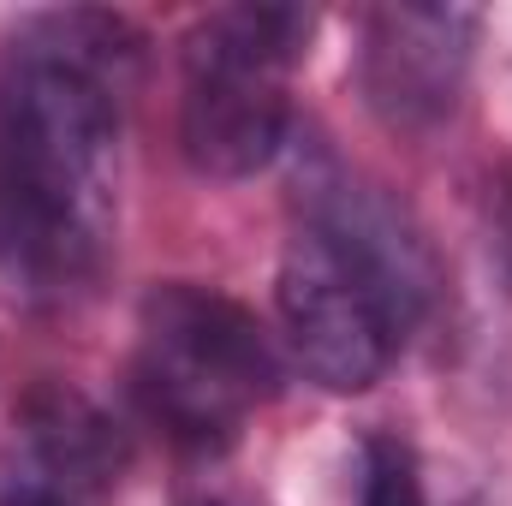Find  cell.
Returning a JSON list of instances; mask_svg holds the SVG:
<instances>
[{
	"mask_svg": "<svg viewBox=\"0 0 512 506\" xmlns=\"http://www.w3.org/2000/svg\"><path fill=\"white\" fill-rule=\"evenodd\" d=\"M0 506H78L72 495L36 483V477H18V471H0Z\"/></svg>",
	"mask_w": 512,
	"mask_h": 506,
	"instance_id": "9",
	"label": "cell"
},
{
	"mask_svg": "<svg viewBox=\"0 0 512 506\" xmlns=\"http://www.w3.org/2000/svg\"><path fill=\"white\" fill-rule=\"evenodd\" d=\"M131 393L173 447L221 453L256 405L280 393V358L239 298L197 280H161L137 310Z\"/></svg>",
	"mask_w": 512,
	"mask_h": 506,
	"instance_id": "2",
	"label": "cell"
},
{
	"mask_svg": "<svg viewBox=\"0 0 512 506\" xmlns=\"http://www.w3.org/2000/svg\"><path fill=\"white\" fill-rule=\"evenodd\" d=\"M298 227H310L346 262H358L387 292V304L405 316V328L423 322V310L435 298V256L423 245L417 221L387 197V185L346 167L322 143L298 167Z\"/></svg>",
	"mask_w": 512,
	"mask_h": 506,
	"instance_id": "6",
	"label": "cell"
},
{
	"mask_svg": "<svg viewBox=\"0 0 512 506\" xmlns=\"http://www.w3.org/2000/svg\"><path fill=\"white\" fill-rule=\"evenodd\" d=\"M310 36L304 6H215L185 30L179 149L203 179H251L286 149V78Z\"/></svg>",
	"mask_w": 512,
	"mask_h": 506,
	"instance_id": "3",
	"label": "cell"
},
{
	"mask_svg": "<svg viewBox=\"0 0 512 506\" xmlns=\"http://www.w3.org/2000/svg\"><path fill=\"white\" fill-rule=\"evenodd\" d=\"M203 506H227V501H203Z\"/></svg>",
	"mask_w": 512,
	"mask_h": 506,
	"instance_id": "11",
	"label": "cell"
},
{
	"mask_svg": "<svg viewBox=\"0 0 512 506\" xmlns=\"http://www.w3.org/2000/svg\"><path fill=\"white\" fill-rule=\"evenodd\" d=\"M501 203H507V209H501V221H495V227H501V251H507V262H512V191L501 197Z\"/></svg>",
	"mask_w": 512,
	"mask_h": 506,
	"instance_id": "10",
	"label": "cell"
},
{
	"mask_svg": "<svg viewBox=\"0 0 512 506\" xmlns=\"http://www.w3.org/2000/svg\"><path fill=\"white\" fill-rule=\"evenodd\" d=\"M143 36L120 12H30L0 54V292L72 304L114 233L120 96Z\"/></svg>",
	"mask_w": 512,
	"mask_h": 506,
	"instance_id": "1",
	"label": "cell"
},
{
	"mask_svg": "<svg viewBox=\"0 0 512 506\" xmlns=\"http://www.w3.org/2000/svg\"><path fill=\"white\" fill-rule=\"evenodd\" d=\"M274 304H280V328L298 370L328 393L376 387L411 334L382 286L310 227H292L280 251Z\"/></svg>",
	"mask_w": 512,
	"mask_h": 506,
	"instance_id": "4",
	"label": "cell"
},
{
	"mask_svg": "<svg viewBox=\"0 0 512 506\" xmlns=\"http://www.w3.org/2000/svg\"><path fill=\"white\" fill-rule=\"evenodd\" d=\"M477 30L483 18L471 6H441V0H399L364 12L358 36L364 108L399 137L441 131L465 102Z\"/></svg>",
	"mask_w": 512,
	"mask_h": 506,
	"instance_id": "5",
	"label": "cell"
},
{
	"mask_svg": "<svg viewBox=\"0 0 512 506\" xmlns=\"http://www.w3.org/2000/svg\"><path fill=\"white\" fill-rule=\"evenodd\" d=\"M0 471L36 477L78 506H108L126 471V435L120 423L78 387L66 381H42L24 393L18 417H12V441Z\"/></svg>",
	"mask_w": 512,
	"mask_h": 506,
	"instance_id": "7",
	"label": "cell"
},
{
	"mask_svg": "<svg viewBox=\"0 0 512 506\" xmlns=\"http://www.w3.org/2000/svg\"><path fill=\"white\" fill-rule=\"evenodd\" d=\"M364 506H423V477L405 441L370 435L364 447Z\"/></svg>",
	"mask_w": 512,
	"mask_h": 506,
	"instance_id": "8",
	"label": "cell"
}]
</instances>
